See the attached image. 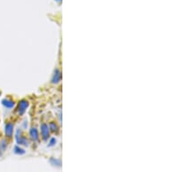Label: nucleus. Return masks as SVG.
I'll return each instance as SVG.
<instances>
[{
  "label": "nucleus",
  "mask_w": 195,
  "mask_h": 172,
  "mask_svg": "<svg viewBox=\"0 0 195 172\" xmlns=\"http://www.w3.org/2000/svg\"><path fill=\"white\" fill-rule=\"evenodd\" d=\"M28 106H29L28 101H26V100L20 101L19 104H18V106H17V112H18V114L19 115H23L25 112L26 109L28 108Z\"/></svg>",
  "instance_id": "nucleus-1"
},
{
  "label": "nucleus",
  "mask_w": 195,
  "mask_h": 172,
  "mask_svg": "<svg viewBox=\"0 0 195 172\" xmlns=\"http://www.w3.org/2000/svg\"><path fill=\"white\" fill-rule=\"evenodd\" d=\"M13 129H14V125L12 123H7L5 124V136L8 138H12L13 135Z\"/></svg>",
  "instance_id": "nucleus-2"
},
{
  "label": "nucleus",
  "mask_w": 195,
  "mask_h": 172,
  "mask_svg": "<svg viewBox=\"0 0 195 172\" xmlns=\"http://www.w3.org/2000/svg\"><path fill=\"white\" fill-rule=\"evenodd\" d=\"M41 133H42V136L44 140H46L49 136V129L48 126L46 124H42L41 125Z\"/></svg>",
  "instance_id": "nucleus-3"
},
{
  "label": "nucleus",
  "mask_w": 195,
  "mask_h": 172,
  "mask_svg": "<svg viewBox=\"0 0 195 172\" xmlns=\"http://www.w3.org/2000/svg\"><path fill=\"white\" fill-rule=\"evenodd\" d=\"M2 105L7 109H12L15 106V103H14V101L10 100V99H4V100H2Z\"/></svg>",
  "instance_id": "nucleus-4"
},
{
  "label": "nucleus",
  "mask_w": 195,
  "mask_h": 172,
  "mask_svg": "<svg viewBox=\"0 0 195 172\" xmlns=\"http://www.w3.org/2000/svg\"><path fill=\"white\" fill-rule=\"evenodd\" d=\"M30 137H31V139H32L33 141H38V131H37L36 128H32V129L30 131Z\"/></svg>",
  "instance_id": "nucleus-5"
},
{
  "label": "nucleus",
  "mask_w": 195,
  "mask_h": 172,
  "mask_svg": "<svg viewBox=\"0 0 195 172\" xmlns=\"http://www.w3.org/2000/svg\"><path fill=\"white\" fill-rule=\"evenodd\" d=\"M14 152H15L16 154H17V155H23V154L25 153V151L23 149H21L20 147H17V146H16V147L14 148Z\"/></svg>",
  "instance_id": "nucleus-6"
},
{
  "label": "nucleus",
  "mask_w": 195,
  "mask_h": 172,
  "mask_svg": "<svg viewBox=\"0 0 195 172\" xmlns=\"http://www.w3.org/2000/svg\"><path fill=\"white\" fill-rule=\"evenodd\" d=\"M7 148V143L5 142V140H2L0 143V150H4Z\"/></svg>",
  "instance_id": "nucleus-7"
},
{
  "label": "nucleus",
  "mask_w": 195,
  "mask_h": 172,
  "mask_svg": "<svg viewBox=\"0 0 195 172\" xmlns=\"http://www.w3.org/2000/svg\"><path fill=\"white\" fill-rule=\"evenodd\" d=\"M2 156V153H1V150H0V157Z\"/></svg>",
  "instance_id": "nucleus-8"
}]
</instances>
